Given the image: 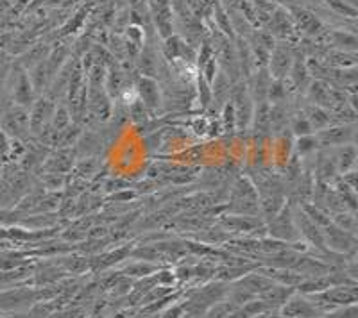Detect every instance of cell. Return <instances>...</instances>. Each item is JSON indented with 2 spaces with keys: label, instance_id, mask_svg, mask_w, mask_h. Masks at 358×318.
<instances>
[{
  "label": "cell",
  "instance_id": "1",
  "mask_svg": "<svg viewBox=\"0 0 358 318\" xmlns=\"http://www.w3.org/2000/svg\"><path fill=\"white\" fill-rule=\"evenodd\" d=\"M319 315H321V310H317L315 304L301 297L290 298V301L285 302V308H283V317L290 318H317Z\"/></svg>",
  "mask_w": 358,
  "mask_h": 318
},
{
  "label": "cell",
  "instance_id": "2",
  "mask_svg": "<svg viewBox=\"0 0 358 318\" xmlns=\"http://www.w3.org/2000/svg\"><path fill=\"white\" fill-rule=\"evenodd\" d=\"M328 318H357V308L351 304V306L344 308V310L335 311V313L328 315Z\"/></svg>",
  "mask_w": 358,
  "mask_h": 318
}]
</instances>
